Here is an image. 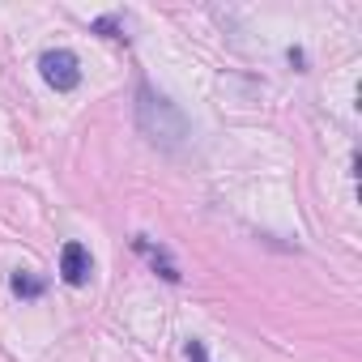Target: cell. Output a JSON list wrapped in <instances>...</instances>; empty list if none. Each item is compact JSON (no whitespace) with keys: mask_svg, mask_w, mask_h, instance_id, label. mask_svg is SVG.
Masks as SVG:
<instances>
[{"mask_svg":"<svg viewBox=\"0 0 362 362\" xmlns=\"http://www.w3.org/2000/svg\"><path fill=\"white\" fill-rule=\"evenodd\" d=\"M136 128H141V136H145L149 145H158V149H179V145L192 136L188 115L179 111L166 94H158L149 81L136 86Z\"/></svg>","mask_w":362,"mask_h":362,"instance_id":"1","label":"cell"},{"mask_svg":"<svg viewBox=\"0 0 362 362\" xmlns=\"http://www.w3.org/2000/svg\"><path fill=\"white\" fill-rule=\"evenodd\" d=\"M39 73H43V81H47L56 94H73V90L81 86V64H77V56H73L69 47L43 52V56H39Z\"/></svg>","mask_w":362,"mask_h":362,"instance_id":"2","label":"cell"},{"mask_svg":"<svg viewBox=\"0 0 362 362\" xmlns=\"http://www.w3.org/2000/svg\"><path fill=\"white\" fill-rule=\"evenodd\" d=\"M132 252L162 277V281H170V286H179L184 281V273H179V264L170 260V252L162 247V243H153V239H145V235H132Z\"/></svg>","mask_w":362,"mask_h":362,"instance_id":"3","label":"cell"},{"mask_svg":"<svg viewBox=\"0 0 362 362\" xmlns=\"http://www.w3.org/2000/svg\"><path fill=\"white\" fill-rule=\"evenodd\" d=\"M90 273H94V256H90V247L77 243V239L64 243V247H60V277H64V286H86Z\"/></svg>","mask_w":362,"mask_h":362,"instance_id":"4","label":"cell"},{"mask_svg":"<svg viewBox=\"0 0 362 362\" xmlns=\"http://www.w3.org/2000/svg\"><path fill=\"white\" fill-rule=\"evenodd\" d=\"M9 290L18 294V298H43V290H47V281H39V277H30V273H13L9 277Z\"/></svg>","mask_w":362,"mask_h":362,"instance_id":"5","label":"cell"},{"mask_svg":"<svg viewBox=\"0 0 362 362\" xmlns=\"http://www.w3.org/2000/svg\"><path fill=\"white\" fill-rule=\"evenodd\" d=\"M90 30H94V35H103V39H115V43H124V39H128V35H124V18H119V13L94 18V22H90Z\"/></svg>","mask_w":362,"mask_h":362,"instance_id":"6","label":"cell"},{"mask_svg":"<svg viewBox=\"0 0 362 362\" xmlns=\"http://www.w3.org/2000/svg\"><path fill=\"white\" fill-rule=\"evenodd\" d=\"M184 354H188V362H209V349H205L201 337H192V341L184 345Z\"/></svg>","mask_w":362,"mask_h":362,"instance_id":"7","label":"cell"},{"mask_svg":"<svg viewBox=\"0 0 362 362\" xmlns=\"http://www.w3.org/2000/svg\"><path fill=\"white\" fill-rule=\"evenodd\" d=\"M286 56H290V64H294V69H303V64H307V56H303V52H298V47H290V52H286Z\"/></svg>","mask_w":362,"mask_h":362,"instance_id":"8","label":"cell"}]
</instances>
